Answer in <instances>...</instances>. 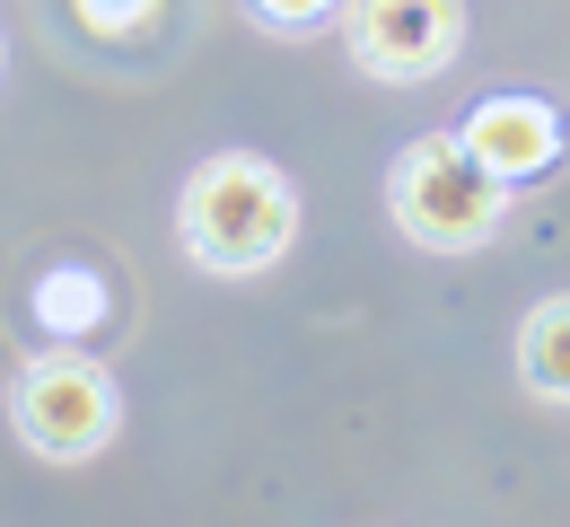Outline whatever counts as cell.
Wrapping results in <instances>:
<instances>
[{"label": "cell", "instance_id": "4", "mask_svg": "<svg viewBox=\"0 0 570 527\" xmlns=\"http://www.w3.org/2000/svg\"><path fill=\"white\" fill-rule=\"evenodd\" d=\"M343 36L368 79H430L465 45V0H352Z\"/></svg>", "mask_w": 570, "mask_h": 527}, {"label": "cell", "instance_id": "5", "mask_svg": "<svg viewBox=\"0 0 570 527\" xmlns=\"http://www.w3.org/2000/svg\"><path fill=\"white\" fill-rule=\"evenodd\" d=\"M456 141L483 158L500 185H518V176H544V167L562 158V115H553L544 97H492V106L465 115Z\"/></svg>", "mask_w": 570, "mask_h": 527}, {"label": "cell", "instance_id": "1", "mask_svg": "<svg viewBox=\"0 0 570 527\" xmlns=\"http://www.w3.org/2000/svg\"><path fill=\"white\" fill-rule=\"evenodd\" d=\"M176 228H185V255L203 273H264L298 237V194L273 158H203L185 176V203H176Z\"/></svg>", "mask_w": 570, "mask_h": 527}, {"label": "cell", "instance_id": "6", "mask_svg": "<svg viewBox=\"0 0 570 527\" xmlns=\"http://www.w3.org/2000/svg\"><path fill=\"white\" fill-rule=\"evenodd\" d=\"M518 378H527L544 404H570V300L527 308V325H518Z\"/></svg>", "mask_w": 570, "mask_h": 527}, {"label": "cell", "instance_id": "8", "mask_svg": "<svg viewBox=\"0 0 570 527\" xmlns=\"http://www.w3.org/2000/svg\"><path fill=\"white\" fill-rule=\"evenodd\" d=\"M79 18H88L97 36H132V27L158 18V0H79Z\"/></svg>", "mask_w": 570, "mask_h": 527}, {"label": "cell", "instance_id": "3", "mask_svg": "<svg viewBox=\"0 0 570 527\" xmlns=\"http://www.w3.org/2000/svg\"><path fill=\"white\" fill-rule=\"evenodd\" d=\"M9 422L36 457H97L115 431V387L88 352H45L9 387Z\"/></svg>", "mask_w": 570, "mask_h": 527}, {"label": "cell", "instance_id": "2", "mask_svg": "<svg viewBox=\"0 0 570 527\" xmlns=\"http://www.w3.org/2000/svg\"><path fill=\"white\" fill-rule=\"evenodd\" d=\"M386 203H395V228H404L413 246H430V255H465V246H483V237L500 228L509 185H500L456 133H422L413 150L395 158Z\"/></svg>", "mask_w": 570, "mask_h": 527}, {"label": "cell", "instance_id": "9", "mask_svg": "<svg viewBox=\"0 0 570 527\" xmlns=\"http://www.w3.org/2000/svg\"><path fill=\"white\" fill-rule=\"evenodd\" d=\"M325 9H334V0H255V18H264V27H289V36H298V27H316Z\"/></svg>", "mask_w": 570, "mask_h": 527}, {"label": "cell", "instance_id": "7", "mask_svg": "<svg viewBox=\"0 0 570 527\" xmlns=\"http://www.w3.org/2000/svg\"><path fill=\"white\" fill-rule=\"evenodd\" d=\"M36 316H45L53 334H88V325L106 316V282H97V273H45V282H36Z\"/></svg>", "mask_w": 570, "mask_h": 527}]
</instances>
